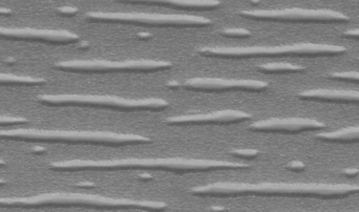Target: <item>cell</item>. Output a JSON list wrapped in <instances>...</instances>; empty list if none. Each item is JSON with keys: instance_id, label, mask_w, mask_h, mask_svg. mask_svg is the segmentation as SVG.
Segmentation results:
<instances>
[{"instance_id": "9c48e42d", "label": "cell", "mask_w": 359, "mask_h": 212, "mask_svg": "<svg viewBox=\"0 0 359 212\" xmlns=\"http://www.w3.org/2000/svg\"><path fill=\"white\" fill-rule=\"evenodd\" d=\"M269 87L268 82L255 79L194 77L178 81V90L203 92H262Z\"/></svg>"}, {"instance_id": "484cf974", "label": "cell", "mask_w": 359, "mask_h": 212, "mask_svg": "<svg viewBox=\"0 0 359 212\" xmlns=\"http://www.w3.org/2000/svg\"><path fill=\"white\" fill-rule=\"evenodd\" d=\"M140 178H144V180H151V176H148V174H142V176H140Z\"/></svg>"}, {"instance_id": "9a60e30c", "label": "cell", "mask_w": 359, "mask_h": 212, "mask_svg": "<svg viewBox=\"0 0 359 212\" xmlns=\"http://www.w3.org/2000/svg\"><path fill=\"white\" fill-rule=\"evenodd\" d=\"M317 138L323 141H333V142H353L359 139L358 126H348L334 132H321L317 134Z\"/></svg>"}, {"instance_id": "2e32d148", "label": "cell", "mask_w": 359, "mask_h": 212, "mask_svg": "<svg viewBox=\"0 0 359 212\" xmlns=\"http://www.w3.org/2000/svg\"><path fill=\"white\" fill-rule=\"evenodd\" d=\"M47 83L45 79L31 76L14 75V73H0V85H43Z\"/></svg>"}, {"instance_id": "f1b7e54d", "label": "cell", "mask_w": 359, "mask_h": 212, "mask_svg": "<svg viewBox=\"0 0 359 212\" xmlns=\"http://www.w3.org/2000/svg\"><path fill=\"white\" fill-rule=\"evenodd\" d=\"M5 166H7V163L4 160L0 159V167H5Z\"/></svg>"}, {"instance_id": "ba28073f", "label": "cell", "mask_w": 359, "mask_h": 212, "mask_svg": "<svg viewBox=\"0 0 359 212\" xmlns=\"http://www.w3.org/2000/svg\"><path fill=\"white\" fill-rule=\"evenodd\" d=\"M239 16L253 20L277 21L292 23L348 22L350 17L329 8H277V10H251L237 12Z\"/></svg>"}, {"instance_id": "cb8c5ba5", "label": "cell", "mask_w": 359, "mask_h": 212, "mask_svg": "<svg viewBox=\"0 0 359 212\" xmlns=\"http://www.w3.org/2000/svg\"><path fill=\"white\" fill-rule=\"evenodd\" d=\"M358 172V168H346V169L342 170L341 174L344 176H348V178H355Z\"/></svg>"}, {"instance_id": "7c38bea8", "label": "cell", "mask_w": 359, "mask_h": 212, "mask_svg": "<svg viewBox=\"0 0 359 212\" xmlns=\"http://www.w3.org/2000/svg\"><path fill=\"white\" fill-rule=\"evenodd\" d=\"M325 124L310 118H270L259 120L250 125L253 132H299L325 128Z\"/></svg>"}, {"instance_id": "8fae6325", "label": "cell", "mask_w": 359, "mask_h": 212, "mask_svg": "<svg viewBox=\"0 0 359 212\" xmlns=\"http://www.w3.org/2000/svg\"><path fill=\"white\" fill-rule=\"evenodd\" d=\"M252 119L251 113L237 109H222L205 113L175 115L165 120L169 125H194V124H231Z\"/></svg>"}, {"instance_id": "4316f807", "label": "cell", "mask_w": 359, "mask_h": 212, "mask_svg": "<svg viewBox=\"0 0 359 212\" xmlns=\"http://www.w3.org/2000/svg\"><path fill=\"white\" fill-rule=\"evenodd\" d=\"M6 184H7V181L0 178V186H5Z\"/></svg>"}, {"instance_id": "7a4b0ae2", "label": "cell", "mask_w": 359, "mask_h": 212, "mask_svg": "<svg viewBox=\"0 0 359 212\" xmlns=\"http://www.w3.org/2000/svg\"><path fill=\"white\" fill-rule=\"evenodd\" d=\"M0 208L43 209V208H86V209H136L155 211L167 209L165 202L110 197L74 192H49L32 197H0Z\"/></svg>"}, {"instance_id": "8992f818", "label": "cell", "mask_w": 359, "mask_h": 212, "mask_svg": "<svg viewBox=\"0 0 359 212\" xmlns=\"http://www.w3.org/2000/svg\"><path fill=\"white\" fill-rule=\"evenodd\" d=\"M87 19L93 22L119 23L159 27H197L213 24L211 19L194 15L159 14L140 12H89Z\"/></svg>"}, {"instance_id": "6da1fadb", "label": "cell", "mask_w": 359, "mask_h": 212, "mask_svg": "<svg viewBox=\"0 0 359 212\" xmlns=\"http://www.w3.org/2000/svg\"><path fill=\"white\" fill-rule=\"evenodd\" d=\"M358 185L325 183L216 182L195 186L190 192L201 197H310L321 199L346 197L358 192Z\"/></svg>"}, {"instance_id": "f546056e", "label": "cell", "mask_w": 359, "mask_h": 212, "mask_svg": "<svg viewBox=\"0 0 359 212\" xmlns=\"http://www.w3.org/2000/svg\"><path fill=\"white\" fill-rule=\"evenodd\" d=\"M140 38H150V35H149V34L142 33V34H140Z\"/></svg>"}, {"instance_id": "277c9868", "label": "cell", "mask_w": 359, "mask_h": 212, "mask_svg": "<svg viewBox=\"0 0 359 212\" xmlns=\"http://www.w3.org/2000/svg\"><path fill=\"white\" fill-rule=\"evenodd\" d=\"M346 52L342 45L299 42L280 45L203 46L198 54L207 58L252 59L285 58V57H332Z\"/></svg>"}, {"instance_id": "5b68a950", "label": "cell", "mask_w": 359, "mask_h": 212, "mask_svg": "<svg viewBox=\"0 0 359 212\" xmlns=\"http://www.w3.org/2000/svg\"><path fill=\"white\" fill-rule=\"evenodd\" d=\"M37 100L47 106L88 107L114 111H161L170 106L163 98L131 99L115 94H41Z\"/></svg>"}, {"instance_id": "ac0fdd59", "label": "cell", "mask_w": 359, "mask_h": 212, "mask_svg": "<svg viewBox=\"0 0 359 212\" xmlns=\"http://www.w3.org/2000/svg\"><path fill=\"white\" fill-rule=\"evenodd\" d=\"M327 77L336 81L344 82H357L359 81V73L357 71H337V73H331Z\"/></svg>"}, {"instance_id": "e0dca14e", "label": "cell", "mask_w": 359, "mask_h": 212, "mask_svg": "<svg viewBox=\"0 0 359 212\" xmlns=\"http://www.w3.org/2000/svg\"><path fill=\"white\" fill-rule=\"evenodd\" d=\"M257 69L262 73H273V75L302 73L304 71V67L302 65L292 64V63L287 62L264 63V64L258 65Z\"/></svg>"}, {"instance_id": "d4e9b609", "label": "cell", "mask_w": 359, "mask_h": 212, "mask_svg": "<svg viewBox=\"0 0 359 212\" xmlns=\"http://www.w3.org/2000/svg\"><path fill=\"white\" fill-rule=\"evenodd\" d=\"M60 13L66 15H73L75 14V13H77V8H69V6H66V8H60Z\"/></svg>"}, {"instance_id": "7402d4cb", "label": "cell", "mask_w": 359, "mask_h": 212, "mask_svg": "<svg viewBox=\"0 0 359 212\" xmlns=\"http://www.w3.org/2000/svg\"><path fill=\"white\" fill-rule=\"evenodd\" d=\"M287 168L292 171H304L306 169V165L302 161H293L287 164Z\"/></svg>"}, {"instance_id": "83f0119b", "label": "cell", "mask_w": 359, "mask_h": 212, "mask_svg": "<svg viewBox=\"0 0 359 212\" xmlns=\"http://www.w3.org/2000/svg\"><path fill=\"white\" fill-rule=\"evenodd\" d=\"M11 13V10H0V14H10Z\"/></svg>"}, {"instance_id": "603a6c76", "label": "cell", "mask_w": 359, "mask_h": 212, "mask_svg": "<svg viewBox=\"0 0 359 212\" xmlns=\"http://www.w3.org/2000/svg\"><path fill=\"white\" fill-rule=\"evenodd\" d=\"M344 36L348 39H358L359 38V31L357 29H348V31H344Z\"/></svg>"}, {"instance_id": "d6986e66", "label": "cell", "mask_w": 359, "mask_h": 212, "mask_svg": "<svg viewBox=\"0 0 359 212\" xmlns=\"http://www.w3.org/2000/svg\"><path fill=\"white\" fill-rule=\"evenodd\" d=\"M220 35L229 38H247L251 36V31L243 27H230L220 31Z\"/></svg>"}, {"instance_id": "4dcf8cb0", "label": "cell", "mask_w": 359, "mask_h": 212, "mask_svg": "<svg viewBox=\"0 0 359 212\" xmlns=\"http://www.w3.org/2000/svg\"><path fill=\"white\" fill-rule=\"evenodd\" d=\"M211 209H215V210H224V207H212Z\"/></svg>"}, {"instance_id": "4fadbf2b", "label": "cell", "mask_w": 359, "mask_h": 212, "mask_svg": "<svg viewBox=\"0 0 359 212\" xmlns=\"http://www.w3.org/2000/svg\"><path fill=\"white\" fill-rule=\"evenodd\" d=\"M298 98L304 100L319 101V102H335V103H358L359 92L356 90H325V88H317V90H304L298 94Z\"/></svg>"}, {"instance_id": "ffe728a7", "label": "cell", "mask_w": 359, "mask_h": 212, "mask_svg": "<svg viewBox=\"0 0 359 212\" xmlns=\"http://www.w3.org/2000/svg\"><path fill=\"white\" fill-rule=\"evenodd\" d=\"M28 123V120L25 118L0 115V126H20L26 125Z\"/></svg>"}, {"instance_id": "52a82bcc", "label": "cell", "mask_w": 359, "mask_h": 212, "mask_svg": "<svg viewBox=\"0 0 359 212\" xmlns=\"http://www.w3.org/2000/svg\"><path fill=\"white\" fill-rule=\"evenodd\" d=\"M172 63L153 59H129V60H70L55 64L60 71L76 73H140L167 71Z\"/></svg>"}, {"instance_id": "3957f363", "label": "cell", "mask_w": 359, "mask_h": 212, "mask_svg": "<svg viewBox=\"0 0 359 212\" xmlns=\"http://www.w3.org/2000/svg\"><path fill=\"white\" fill-rule=\"evenodd\" d=\"M0 139L27 143H48V144L104 145V146H121V145L146 144L152 139L142 134H119L100 130H57L18 129L0 130Z\"/></svg>"}, {"instance_id": "44dd1931", "label": "cell", "mask_w": 359, "mask_h": 212, "mask_svg": "<svg viewBox=\"0 0 359 212\" xmlns=\"http://www.w3.org/2000/svg\"><path fill=\"white\" fill-rule=\"evenodd\" d=\"M232 155L234 157H238V159H255L259 155V151L257 149L253 148H243V149H234L232 151Z\"/></svg>"}, {"instance_id": "30bf717a", "label": "cell", "mask_w": 359, "mask_h": 212, "mask_svg": "<svg viewBox=\"0 0 359 212\" xmlns=\"http://www.w3.org/2000/svg\"><path fill=\"white\" fill-rule=\"evenodd\" d=\"M0 39L49 44H73L81 41V37L77 34L67 29L6 27H0Z\"/></svg>"}, {"instance_id": "5bb4252c", "label": "cell", "mask_w": 359, "mask_h": 212, "mask_svg": "<svg viewBox=\"0 0 359 212\" xmlns=\"http://www.w3.org/2000/svg\"><path fill=\"white\" fill-rule=\"evenodd\" d=\"M127 3L154 4L177 10H215L222 6L219 0H117Z\"/></svg>"}]
</instances>
